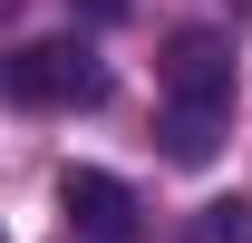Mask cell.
Returning <instances> with one entry per match:
<instances>
[{"instance_id":"cell-1","label":"cell","mask_w":252,"mask_h":243,"mask_svg":"<svg viewBox=\"0 0 252 243\" xmlns=\"http://www.w3.org/2000/svg\"><path fill=\"white\" fill-rule=\"evenodd\" d=\"M0 97L10 107H97L107 97V68H97L88 39H30L0 59Z\"/></svg>"},{"instance_id":"cell-2","label":"cell","mask_w":252,"mask_h":243,"mask_svg":"<svg viewBox=\"0 0 252 243\" xmlns=\"http://www.w3.org/2000/svg\"><path fill=\"white\" fill-rule=\"evenodd\" d=\"M156 78H165L175 107H233V39L223 30H175L165 59H156Z\"/></svg>"},{"instance_id":"cell-3","label":"cell","mask_w":252,"mask_h":243,"mask_svg":"<svg viewBox=\"0 0 252 243\" xmlns=\"http://www.w3.org/2000/svg\"><path fill=\"white\" fill-rule=\"evenodd\" d=\"M59 214H68V234H88V243H136V185L107 175V165H68L59 175Z\"/></svg>"},{"instance_id":"cell-4","label":"cell","mask_w":252,"mask_h":243,"mask_svg":"<svg viewBox=\"0 0 252 243\" xmlns=\"http://www.w3.org/2000/svg\"><path fill=\"white\" fill-rule=\"evenodd\" d=\"M165 156H175V165H214L223 156V107H165Z\"/></svg>"},{"instance_id":"cell-5","label":"cell","mask_w":252,"mask_h":243,"mask_svg":"<svg viewBox=\"0 0 252 243\" xmlns=\"http://www.w3.org/2000/svg\"><path fill=\"white\" fill-rule=\"evenodd\" d=\"M204 234L214 243H252V204L233 195V204H204Z\"/></svg>"},{"instance_id":"cell-6","label":"cell","mask_w":252,"mask_h":243,"mask_svg":"<svg viewBox=\"0 0 252 243\" xmlns=\"http://www.w3.org/2000/svg\"><path fill=\"white\" fill-rule=\"evenodd\" d=\"M78 10H88V20H126V0H78Z\"/></svg>"},{"instance_id":"cell-7","label":"cell","mask_w":252,"mask_h":243,"mask_svg":"<svg viewBox=\"0 0 252 243\" xmlns=\"http://www.w3.org/2000/svg\"><path fill=\"white\" fill-rule=\"evenodd\" d=\"M10 10H20V0H0V20H10Z\"/></svg>"},{"instance_id":"cell-8","label":"cell","mask_w":252,"mask_h":243,"mask_svg":"<svg viewBox=\"0 0 252 243\" xmlns=\"http://www.w3.org/2000/svg\"><path fill=\"white\" fill-rule=\"evenodd\" d=\"M0 243H10V234H0Z\"/></svg>"}]
</instances>
